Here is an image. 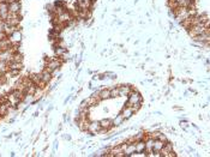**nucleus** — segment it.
<instances>
[{"mask_svg":"<svg viewBox=\"0 0 210 157\" xmlns=\"http://www.w3.org/2000/svg\"><path fill=\"white\" fill-rule=\"evenodd\" d=\"M135 113V110L132 109V107H126V108H124L123 109V113H121V115L124 116V119H129V118H131L132 116V114Z\"/></svg>","mask_w":210,"mask_h":157,"instance_id":"obj_14","label":"nucleus"},{"mask_svg":"<svg viewBox=\"0 0 210 157\" xmlns=\"http://www.w3.org/2000/svg\"><path fill=\"white\" fill-rule=\"evenodd\" d=\"M131 88L130 87H126V85H121L118 88V91H119V96H126L131 93Z\"/></svg>","mask_w":210,"mask_h":157,"instance_id":"obj_13","label":"nucleus"},{"mask_svg":"<svg viewBox=\"0 0 210 157\" xmlns=\"http://www.w3.org/2000/svg\"><path fill=\"white\" fill-rule=\"evenodd\" d=\"M208 29V27H205L204 24L203 25H192L191 28H188V34L192 36V37H196L198 35H200L202 33H204L205 30Z\"/></svg>","mask_w":210,"mask_h":157,"instance_id":"obj_1","label":"nucleus"},{"mask_svg":"<svg viewBox=\"0 0 210 157\" xmlns=\"http://www.w3.org/2000/svg\"><path fill=\"white\" fill-rule=\"evenodd\" d=\"M12 61H17V62H22V55L18 53H15L12 56Z\"/></svg>","mask_w":210,"mask_h":157,"instance_id":"obj_25","label":"nucleus"},{"mask_svg":"<svg viewBox=\"0 0 210 157\" xmlns=\"http://www.w3.org/2000/svg\"><path fill=\"white\" fill-rule=\"evenodd\" d=\"M19 10H21V4H19V1H12V3H9V12L18 13Z\"/></svg>","mask_w":210,"mask_h":157,"instance_id":"obj_9","label":"nucleus"},{"mask_svg":"<svg viewBox=\"0 0 210 157\" xmlns=\"http://www.w3.org/2000/svg\"><path fill=\"white\" fill-rule=\"evenodd\" d=\"M100 125H101V127L102 128H104V130H106V131H108L111 127H112V121L111 120H102L101 122H100Z\"/></svg>","mask_w":210,"mask_h":157,"instance_id":"obj_17","label":"nucleus"},{"mask_svg":"<svg viewBox=\"0 0 210 157\" xmlns=\"http://www.w3.org/2000/svg\"><path fill=\"white\" fill-rule=\"evenodd\" d=\"M125 119H124V116L123 115H119V116H117L113 121H112V124H113V126H119V125H121L123 124V121H124Z\"/></svg>","mask_w":210,"mask_h":157,"instance_id":"obj_23","label":"nucleus"},{"mask_svg":"<svg viewBox=\"0 0 210 157\" xmlns=\"http://www.w3.org/2000/svg\"><path fill=\"white\" fill-rule=\"evenodd\" d=\"M160 156H175L174 151H173V146L171 144H165L163 147L160 150Z\"/></svg>","mask_w":210,"mask_h":157,"instance_id":"obj_6","label":"nucleus"},{"mask_svg":"<svg viewBox=\"0 0 210 157\" xmlns=\"http://www.w3.org/2000/svg\"><path fill=\"white\" fill-rule=\"evenodd\" d=\"M163 141L161 140H154V146H153V151L155 152H160V150L163 147Z\"/></svg>","mask_w":210,"mask_h":157,"instance_id":"obj_16","label":"nucleus"},{"mask_svg":"<svg viewBox=\"0 0 210 157\" xmlns=\"http://www.w3.org/2000/svg\"><path fill=\"white\" fill-rule=\"evenodd\" d=\"M135 146H136V151H137V152H143V151L145 150V143H144L143 140L137 141V144H136Z\"/></svg>","mask_w":210,"mask_h":157,"instance_id":"obj_22","label":"nucleus"},{"mask_svg":"<svg viewBox=\"0 0 210 157\" xmlns=\"http://www.w3.org/2000/svg\"><path fill=\"white\" fill-rule=\"evenodd\" d=\"M40 77H41V83H42V84H47V83L51 81L52 74H51V72H49V71L45 70V71H43V72L40 74Z\"/></svg>","mask_w":210,"mask_h":157,"instance_id":"obj_10","label":"nucleus"},{"mask_svg":"<svg viewBox=\"0 0 210 157\" xmlns=\"http://www.w3.org/2000/svg\"><path fill=\"white\" fill-rule=\"evenodd\" d=\"M153 146H154V138H149L145 141V149L149 152H153Z\"/></svg>","mask_w":210,"mask_h":157,"instance_id":"obj_21","label":"nucleus"},{"mask_svg":"<svg viewBox=\"0 0 210 157\" xmlns=\"http://www.w3.org/2000/svg\"><path fill=\"white\" fill-rule=\"evenodd\" d=\"M7 71H9L7 62H5V61H1V60H0V74H5Z\"/></svg>","mask_w":210,"mask_h":157,"instance_id":"obj_20","label":"nucleus"},{"mask_svg":"<svg viewBox=\"0 0 210 157\" xmlns=\"http://www.w3.org/2000/svg\"><path fill=\"white\" fill-rule=\"evenodd\" d=\"M153 138H156V140H161V141H163V143L167 141L166 136H163V134H161V133H156V134H154Z\"/></svg>","mask_w":210,"mask_h":157,"instance_id":"obj_24","label":"nucleus"},{"mask_svg":"<svg viewBox=\"0 0 210 157\" xmlns=\"http://www.w3.org/2000/svg\"><path fill=\"white\" fill-rule=\"evenodd\" d=\"M98 97L101 98V100H104V98H109L111 97V90H102V91H100L98 93Z\"/></svg>","mask_w":210,"mask_h":157,"instance_id":"obj_18","label":"nucleus"},{"mask_svg":"<svg viewBox=\"0 0 210 157\" xmlns=\"http://www.w3.org/2000/svg\"><path fill=\"white\" fill-rule=\"evenodd\" d=\"M142 102V97H141V95L135 90V91H132L131 90V93H130V97H129V104H138V103H141Z\"/></svg>","mask_w":210,"mask_h":157,"instance_id":"obj_4","label":"nucleus"},{"mask_svg":"<svg viewBox=\"0 0 210 157\" xmlns=\"http://www.w3.org/2000/svg\"><path fill=\"white\" fill-rule=\"evenodd\" d=\"M60 65H61V61H60V60H58V59H53V60L48 61V65H47L46 70H47V71H49V72L52 73L53 71L58 70V68L60 67Z\"/></svg>","mask_w":210,"mask_h":157,"instance_id":"obj_5","label":"nucleus"},{"mask_svg":"<svg viewBox=\"0 0 210 157\" xmlns=\"http://www.w3.org/2000/svg\"><path fill=\"white\" fill-rule=\"evenodd\" d=\"M4 22H5V21H4ZM16 30H17V27L10 25V24H7V23L5 22V24H4V33H5L6 36H11Z\"/></svg>","mask_w":210,"mask_h":157,"instance_id":"obj_11","label":"nucleus"},{"mask_svg":"<svg viewBox=\"0 0 210 157\" xmlns=\"http://www.w3.org/2000/svg\"><path fill=\"white\" fill-rule=\"evenodd\" d=\"M15 52L11 49V47L9 49H4V50H0V60L5 61V62H10L12 61V56H13Z\"/></svg>","mask_w":210,"mask_h":157,"instance_id":"obj_2","label":"nucleus"},{"mask_svg":"<svg viewBox=\"0 0 210 157\" xmlns=\"http://www.w3.org/2000/svg\"><path fill=\"white\" fill-rule=\"evenodd\" d=\"M19 21H21V18H19L18 13H13V12H9L7 17L5 18V22L10 25H13V27H17L19 24Z\"/></svg>","mask_w":210,"mask_h":157,"instance_id":"obj_3","label":"nucleus"},{"mask_svg":"<svg viewBox=\"0 0 210 157\" xmlns=\"http://www.w3.org/2000/svg\"><path fill=\"white\" fill-rule=\"evenodd\" d=\"M10 37H11L10 40H11V42H12V43H17V42L21 40V34H19V31H18V30H16V31H15V33H13V34L10 36Z\"/></svg>","mask_w":210,"mask_h":157,"instance_id":"obj_19","label":"nucleus"},{"mask_svg":"<svg viewBox=\"0 0 210 157\" xmlns=\"http://www.w3.org/2000/svg\"><path fill=\"white\" fill-rule=\"evenodd\" d=\"M119 96V91H118V88H113L111 90V97H117Z\"/></svg>","mask_w":210,"mask_h":157,"instance_id":"obj_26","label":"nucleus"},{"mask_svg":"<svg viewBox=\"0 0 210 157\" xmlns=\"http://www.w3.org/2000/svg\"><path fill=\"white\" fill-rule=\"evenodd\" d=\"M88 130H89L91 133L96 134V133H101V131H102V127H101L100 122L92 121V122H90V124H89V126H88Z\"/></svg>","mask_w":210,"mask_h":157,"instance_id":"obj_8","label":"nucleus"},{"mask_svg":"<svg viewBox=\"0 0 210 157\" xmlns=\"http://www.w3.org/2000/svg\"><path fill=\"white\" fill-rule=\"evenodd\" d=\"M71 19V16H70V13L69 12H63V13H60V15H58V21H59V23H66V22H69Z\"/></svg>","mask_w":210,"mask_h":157,"instance_id":"obj_12","label":"nucleus"},{"mask_svg":"<svg viewBox=\"0 0 210 157\" xmlns=\"http://www.w3.org/2000/svg\"><path fill=\"white\" fill-rule=\"evenodd\" d=\"M9 70H21L22 68V62H17V61H10L7 62Z\"/></svg>","mask_w":210,"mask_h":157,"instance_id":"obj_15","label":"nucleus"},{"mask_svg":"<svg viewBox=\"0 0 210 157\" xmlns=\"http://www.w3.org/2000/svg\"><path fill=\"white\" fill-rule=\"evenodd\" d=\"M65 52H66L65 48H57V49H55V53H57L58 55H63Z\"/></svg>","mask_w":210,"mask_h":157,"instance_id":"obj_27","label":"nucleus"},{"mask_svg":"<svg viewBox=\"0 0 210 157\" xmlns=\"http://www.w3.org/2000/svg\"><path fill=\"white\" fill-rule=\"evenodd\" d=\"M7 15H9V4L0 3V18H1V21H5Z\"/></svg>","mask_w":210,"mask_h":157,"instance_id":"obj_7","label":"nucleus"}]
</instances>
